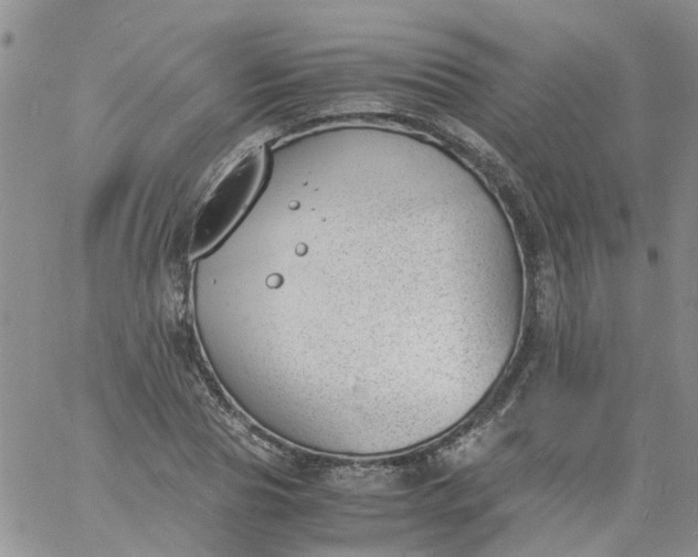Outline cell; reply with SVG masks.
I'll use <instances>...</instances> for the list:
<instances>
[{
    "instance_id": "cell-1",
    "label": "cell",
    "mask_w": 698,
    "mask_h": 557,
    "mask_svg": "<svg viewBox=\"0 0 698 557\" xmlns=\"http://www.w3.org/2000/svg\"><path fill=\"white\" fill-rule=\"evenodd\" d=\"M266 146L255 140L230 164L201 208L197 232L199 249L216 243L239 220L262 186Z\"/></svg>"
}]
</instances>
